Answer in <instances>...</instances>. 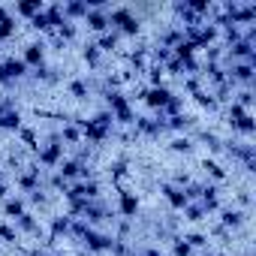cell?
Here are the masks:
<instances>
[{
	"label": "cell",
	"instance_id": "obj_39",
	"mask_svg": "<svg viewBox=\"0 0 256 256\" xmlns=\"http://www.w3.org/2000/svg\"><path fill=\"white\" fill-rule=\"evenodd\" d=\"M169 256H193V247L184 241V235H175L172 238V253Z\"/></svg>",
	"mask_w": 256,
	"mask_h": 256
},
{
	"label": "cell",
	"instance_id": "obj_14",
	"mask_svg": "<svg viewBox=\"0 0 256 256\" xmlns=\"http://www.w3.org/2000/svg\"><path fill=\"white\" fill-rule=\"evenodd\" d=\"M169 96H172V90H169L166 84H160V88H145V90L139 94V100H142L148 108H154V112H163V106L169 102Z\"/></svg>",
	"mask_w": 256,
	"mask_h": 256
},
{
	"label": "cell",
	"instance_id": "obj_2",
	"mask_svg": "<svg viewBox=\"0 0 256 256\" xmlns=\"http://www.w3.org/2000/svg\"><path fill=\"white\" fill-rule=\"evenodd\" d=\"M108 28L118 30L120 36H139L142 34V18L136 16L133 6H112L108 10Z\"/></svg>",
	"mask_w": 256,
	"mask_h": 256
},
{
	"label": "cell",
	"instance_id": "obj_28",
	"mask_svg": "<svg viewBox=\"0 0 256 256\" xmlns=\"http://www.w3.org/2000/svg\"><path fill=\"white\" fill-rule=\"evenodd\" d=\"M90 90H94V88H90V82H88V78H70V84H66V94H70L72 100H78V102H82V100H88V96H90Z\"/></svg>",
	"mask_w": 256,
	"mask_h": 256
},
{
	"label": "cell",
	"instance_id": "obj_48",
	"mask_svg": "<svg viewBox=\"0 0 256 256\" xmlns=\"http://www.w3.org/2000/svg\"><path fill=\"white\" fill-rule=\"evenodd\" d=\"M6 108H16V102L12 100H0V114H4Z\"/></svg>",
	"mask_w": 256,
	"mask_h": 256
},
{
	"label": "cell",
	"instance_id": "obj_22",
	"mask_svg": "<svg viewBox=\"0 0 256 256\" xmlns=\"http://www.w3.org/2000/svg\"><path fill=\"white\" fill-rule=\"evenodd\" d=\"M60 10H64V18L66 22H84V16H88V4L84 0H66V4H60Z\"/></svg>",
	"mask_w": 256,
	"mask_h": 256
},
{
	"label": "cell",
	"instance_id": "obj_27",
	"mask_svg": "<svg viewBox=\"0 0 256 256\" xmlns=\"http://www.w3.org/2000/svg\"><path fill=\"white\" fill-rule=\"evenodd\" d=\"M118 42H120V34H118V30H106V34H100V36L94 40V46H96L102 54L118 52Z\"/></svg>",
	"mask_w": 256,
	"mask_h": 256
},
{
	"label": "cell",
	"instance_id": "obj_35",
	"mask_svg": "<svg viewBox=\"0 0 256 256\" xmlns=\"http://www.w3.org/2000/svg\"><path fill=\"white\" fill-rule=\"evenodd\" d=\"M54 36H58V42H64V46H66V42H72V40L78 36V24H72V22H64V24L54 30Z\"/></svg>",
	"mask_w": 256,
	"mask_h": 256
},
{
	"label": "cell",
	"instance_id": "obj_26",
	"mask_svg": "<svg viewBox=\"0 0 256 256\" xmlns=\"http://www.w3.org/2000/svg\"><path fill=\"white\" fill-rule=\"evenodd\" d=\"M42 10H46V4H42V0H18V4H16V10H12V12L30 22V18H34V16H40Z\"/></svg>",
	"mask_w": 256,
	"mask_h": 256
},
{
	"label": "cell",
	"instance_id": "obj_19",
	"mask_svg": "<svg viewBox=\"0 0 256 256\" xmlns=\"http://www.w3.org/2000/svg\"><path fill=\"white\" fill-rule=\"evenodd\" d=\"M58 136H60L64 148H70V145H82V142H84V139H82V126H78L76 120H64V126L58 130Z\"/></svg>",
	"mask_w": 256,
	"mask_h": 256
},
{
	"label": "cell",
	"instance_id": "obj_29",
	"mask_svg": "<svg viewBox=\"0 0 256 256\" xmlns=\"http://www.w3.org/2000/svg\"><path fill=\"white\" fill-rule=\"evenodd\" d=\"M232 133H235V136H241V139L256 136V118H253V114H244V118L232 126Z\"/></svg>",
	"mask_w": 256,
	"mask_h": 256
},
{
	"label": "cell",
	"instance_id": "obj_51",
	"mask_svg": "<svg viewBox=\"0 0 256 256\" xmlns=\"http://www.w3.org/2000/svg\"><path fill=\"white\" fill-rule=\"evenodd\" d=\"M217 256H229V253H217Z\"/></svg>",
	"mask_w": 256,
	"mask_h": 256
},
{
	"label": "cell",
	"instance_id": "obj_46",
	"mask_svg": "<svg viewBox=\"0 0 256 256\" xmlns=\"http://www.w3.org/2000/svg\"><path fill=\"white\" fill-rule=\"evenodd\" d=\"M108 172H112V178H120V175L126 172V160H114V163L108 166Z\"/></svg>",
	"mask_w": 256,
	"mask_h": 256
},
{
	"label": "cell",
	"instance_id": "obj_24",
	"mask_svg": "<svg viewBox=\"0 0 256 256\" xmlns=\"http://www.w3.org/2000/svg\"><path fill=\"white\" fill-rule=\"evenodd\" d=\"M22 112L18 108H6L4 114H0V130H4V133H18L22 130Z\"/></svg>",
	"mask_w": 256,
	"mask_h": 256
},
{
	"label": "cell",
	"instance_id": "obj_33",
	"mask_svg": "<svg viewBox=\"0 0 256 256\" xmlns=\"http://www.w3.org/2000/svg\"><path fill=\"white\" fill-rule=\"evenodd\" d=\"M196 148V139L193 136H175L172 142H169V151L172 154H190Z\"/></svg>",
	"mask_w": 256,
	"mask_h": 256
},
{
	"label": "cell",
	"instance_id": "obj_50",
	"mask_svg": "<svg viewBox=\"0 0 256 256\" xmlns=\"http://www.w3.org/2000/svg\"><path fill=\"white\" fill-rule=\"evenodd\" d=\"M76 256H90V253H88V250H82V253H76Z\"/></svg>",
	"mask_w": 256,
	"mask_h": 256
},
{
	"label": "cell",
	"instance_id": "obj_11",
	"mask_svg": "<svg viewBox=\"0 0 256 256\" xmlns=\"http://www.w3.org/2000/svg\"><path fill=\"white\" fill-rule=\"evenodd\" d=\"M139 208H142V202H139V196L133 190H126V187L118 190V214L124 220H136L139 217Z\"/></svg>",
	"mask_w": 256,
	"mask_h": 256
},
{
	"label": "cell",
	"instance_id": "obj_15",
	"mask_svg": "<svg viewBox=\"0 0 256 256\" xmlns=\"http://www.w3.org/2000/svg\"><path fill=\"white\" fill-rule=\"evenodd\" d=\"M108 10H112V6H96V10H88V16H84L88 30H94L96 36H100V34H106V30H112V28H108Z\"/></svg>",
	"mask_w": 256,
	"mask_h": 256
},
{
	"label": "cell",
	"instance_id": "obj_30",
	"mask_svg": "<svg viewBox=\"0 0 256 256\" xmlns=\"http://www.w3.org/2000/svg\"><path fill=\"white\" fill-rule=\"evenodd\" d=\"M42 16H46V22H48L52 34H54V30H58V28L66 22V18H64V10H60V4H52V6H46V10H42Z\"/></svg>",
	"mask_w": 256,
	"mask_h": 256
},
{
	"label": "cell",
	"instance_id": "obj_47",
	"mask_svg": "<svg viewBox=\"0 0 256 256\" xmlns=\"http://www.w3.org/2000/svg\"><path fill=\"white\" fill-rule=\"evenodd\" d=\"M28 256H48V253H46V250L36 244V247H30V250H28Z\"/></svg>",
	"mask_w": 256,
	"mask_h": 256
},
{
	"label": "cell",
	"instance_id": "obj_4",
	"mask_svg": "<svg viewBox=\"0 0 256 256\" xmlns=\"http://www.w3.org/2000/svg\"><path fill=\"white\" fill-rule=\"evenodd\" d=\"M223 154H229L232 160H238L244 166L247 175L256 172V145H250V139H235V142H223Z\"/></svg>",
	"mask_w": 256,
	"mask_h": 256
},
{
	"label": "cell",
	"instance_id": "obj_34",
	"mask_svg": "<svg viewBox=\"0 0 256 256\" xmlns=\"http://www.w3.org/2000/svg\"><path fill=\"white\" fill-rule=\"evenodd\" d=\"M181 214H184L187 223H202V220H208V211H205L199 202H187V208H184Z\"/></svg>",
	"mask_w": 256,
	"mask_h": 256
},
{
	"label": "cell",
	"instance_id": "obj_43",
	"mask_svg": "<svg viewBox=\"0 0 256 256\" xmlns=\"http://www.w3.org/2000/svg\"><path fill=\"white\" fill-rule=\"evenodd\" d=\"M108 253H112V256H133L136 250H133L130 244H126V241H120V238H114V241H112V250H108Z\"/></svg>",
	"mask_w": 256,
	"mask_h": 256
},
{
	"label": "cell",
	"instance_id": "obj_44",
	"mask_svg": "<svg viewBox=\"0 0 256 256\" xmlns=\"http://www.w3.org/2000/svg\"><path fill=\"white\" fill-rule=\"evenodd\" d=\"M18 133H22V142H24V145H28L30 151H36V148H40V142H36V133L30 130V126H22Z\"/></svg>",
	"mask_w": 256,
	"mask_h": 256
},
{
	"label": "cell",
	"instance_id": "obj_6",
	"mask_svg": "<svg viewBox=\"0 0 256 256\" xmlns=\"http://www.w3.org/2000/svg\"><path fill=\"white\" fill-rule=\"evenodd\" d=\"M133 130H136V136H145V139H160V136L166 133V118H163L160 112H157L154 118H151V114H145V118H139V114H136Z\"/></svg>",
	"mask_w": 256,
	"mask_h": 256
},
{
	"label": "cell",
	"instance_id": "obj_9",
	"mask_svg": "<svg viewBox=\"0 0 256 256\" xmlns=\"http://www.w3.org/2000/svg\"><path fill=\"white\" fill-rule=\"evenodd\" d=\"M64 199H66V202H78V199L94 202V199H100V184H96V181H72V184L64 190Z\"/></svg>",
	"mask_w": 256,
	"mask_h": 256
},
{
	"label": "cell",
	"instance_id": "obj_3",
	"mask_svg": "<svg viewBox=\"0 0 256 256\" xmlns=\"http://www.w3.org/2000/svg\"><path fill=\"white\" fill-rule=\"evenodd\" d=\"M102 96H106V112L112 114L114 124H120V126H133L136 112H133V106H130V100H126L124 90H106Z\"/></svg>",
	"mask_w": 256,
	"mask_h": 256
},
{
	"label": "cell",
	"instance_id": "obj_32",
	"mask_svg": "<svg viewBox=\"0 0 256 256\" xmlns=\"http://www.w3.org/2000/svg\"><path fill=\"white\" fill-rule=\"evenodd\" d=\"M82 60H84L90 70H100V64H102V52H100L94 42H88V46L82 48Z\"/></svg>",
	"mask_w": 256,
	"mask_h": 256
},
{
	"label": "cell",
	"instance_id": "obj_23",
	"mask_svg": "<svg viewBox=\"0 0 256 256\" xmlns=\"http://www.w3.org/2000/svg\"><path fill=\"white\" fill-rule=\"evenodd\" d=\"M16 30H18V24H16V16H12V10L0 6V42L12 40V36H16Z\"/></svg>",
	"mask_w": 256,
	"mask_h": 256
},
{
	"label": "cell",
	"instance_id": "obj_36",
	"mask_svg": "<svg viewBox=\"0 0 256 256\" xmlns=\"http://www.w3.org/2000/svg\"><path fill=\"white\" fill-rule=\"evenodd\" d=\"M28 76H34V82H42V84H54V82H58V70H52V66H40V70H30Z\"/></svg>",
	"mask_w": 256,
	"mask_h": 256
},
{
	"label": "cell",
	"instance_id": "obj_8",
	"mask_svg": "<svg viewBox=\"0 0 256 256\" xmlns=\"http://www.w3.org/2000/svg\"><path fill=\"white\" fill-rule=\"evenodd\" d=\"M16 187L22 190V193H36V190H46L42 187V169L36 166V163H30L28 169H18L16 172Z\"/></svg>",
	"mask_w": 256,
	"mask_h": 256
},
{
	"label": "cell",
	"instance_id": "obj_45",
	"mask_svg": "<svg viewBox=\"0 0 256 256\" xmlns=\"http://www.w3.org/2000/svg\"><path fill=\"white\" fill-rule=\"evenodd\" d=\"M30 28H34V30H40V34H52V28H48V22H46V16H42V12L30 18Z\"/></svg>",
	"mask_w": 256,
	"mask_h": 256
},
{
	"label": "cell",
	"instance_id": "obj_40",
	"mask_svg": "<svg viewBox=\"0 0 256 256\" xmlns=\"http://www.w3.org/2000/svg\"><path fill=\"white\" fill-rule=\"evenodd\" d=\"M244 114H250V112H247V108H241V106H235V102H229V106H226V124H229V126H235Z\"/></svg>",
	"mask_w": 256,
	"mask_h": 256
},
{
	"label": "cell",
	"instance_id": "obj_16",
	"mask_svg": "<svg viewBox=\"0 0 256 256\" xmlns=\"http://www.w3.org/2000/svg\"><path fill=\"white\" fill-rule=\"evenodd\" d=\"M160 193H163V199L169 202V208H172V211H184V208H187V202H190V199L184 196V190H181V187H175L172 181H163V184H160Z\"/></svg>",
	"mask_w": 256,
	"mask_h": 256
},
{
	"label": "cell",
	"instance_id": "obj_52",
	"mask_svg": "<svg viewBox=\"0 0 256 256\" xmlns=\"http://www.w3.org/2000/svg\"><path fill=\"white\" fill-rule=\"evenodd\" d=\"M133 256H142V253H133Z\"/></svg>",
	"mask_w": 256,
	"mask_h": 256
},
{
	"label": "cell",
	"instance_id": "obj_17",
	"mask_svg": "<svg viewBox=\"0 0 256 256\" xmlns=\"http://www.w3.org/2000/svg\"><path fill=\"white\" fill-rule=\"evenodd\" d=\"M12 226H16L18 235H30V238H40V235H42V223H40V217H34L30 211H24L22 217H16Z\"/></svg>",
	"mask_w": 256,
	"mask_h": 256
},
{
	"label": "cell",
	"instance_id": "obj_31",
	"mask_svg": "<svg viewBox=\"0 0 256 256\" xmlns=\"http://www.w3.org/2000/svg\"><path fill=\"white\" fill-rule=\"evenodd\" d=\"M196 139H199L208 151H214V154H220V151H223V139H220L217 133H211V130H199V133H196Z\"/></svg>",
	"mask_w": 256,
	"mask_h": 256
},
{
	"label": "cell",
	"instance_id": "obj_12",
	"mask_svg": "<svg viewBox=\"0 0 256 256\" xmlns=\"http://www.w3.org/2000/svg\"><path fill=\"white\" fill-rule=\"evenodd\" d=\"M247 223V211L244 208H238V205H223L220 208V226L226 229V232H235V229H241Z\"/></svg>",
	"mask_w": 256,
	"mask_h": 256
},
{
	"label": "cell",
	"instance_id": "obj_7",
	"mask_svg": "<svg viewBox=\"0 0 256 256\" xmlns=\"http://www.w3.org/2000/svg\"><path fill=\"white\" fill-rule=\"evenodd\" d=\"M28 72H30V70L24 66L22 58H6V60H0V84H4V88L18 84Z\"/></svg>",
	"mask_w": 256,
	"mask_h": 256
},
{
	"label": "cell",
	"instance_id": "obj_38",
	"mask_svg": "<svg viewBox=\"0 0 256 256\" xmlns=\"http://www.w3.org/2000/svg\"><path fill=\"white\" fill-rule=\"evenodd\" d=\"M0 241H4V244H18V232L6 220H0Z\"/></svg>",
	"mask_w": 256,
	"mask_h": 256
},
{
	"label": "cell",
	"instance_id": "obj_10",
	"mask_svg": "<svg viewBox=\"0 0 256 256\" xmlns=\"http://www.w3.org/2000/svg\"><path fill=\"white\" fill-rule=\"evenodd\" d=\"M112 241H114V238H112V235H106V232H100L96 226H90V229L82 235V244H84V250H88L90 256H94V253H96V256L108 253V250H112Z\"/></svg>",
	"mask_w": 256,
	"mask_h": 256
},
{
	"label": "cell",
	"instance_id": "obj_20",
	"mask_svg": "<svg viewBox=\"0 0 256 256\" xmlns=\"http://www.w3.org/2000/svg\"><path fill=\"white\" fill-rule=\"evenodd\" d=\"M82 169H84V163H78L76 157H70V160L64 157V163H60L54 172H58V175H60L66 184H72V181H78V178H82Z\"/></svg>",
	"mask_w": 256,
	"mask_h": 256
},
{
	"label": "cell",
	"instance_id": "obj_1",
	"mask_svg": "<svg viewBox=\"0 0 256 256\" xmlns=\"http://www.w3.org/2000/svg\"><path fill=\"white\" fill-rule=\"evenodd\" d=\"M76 124L82 126V139L84 142H90V145H100V142H106L112 133H114V120H112V114L102 108V112H96L90 120H82V118H76Z\"/></svg>",
	"mask_w": 256,
	"mask_h": 256
},
{
	"label": "cell",
	"instance_id": "obj_37",
	"mask_svg": "<svg viewBox=\"0 0 256 256\" xmlns=\"http://www.w3.org/2000/svg\"><path fill=\"white\" fill-rule=\"evenodd\" d=\"M181 112H184V96L172 94V96H169V102L163 106V112H160V114H163V118H175V114H181Z\"/></svg>",
	"mask_w": 256,
	"mask_h": 256
},
{
	"label": "cell",
	"instance_id": "obj_18",
	"mask_svg": "<svg viewBox=\"0 0 256 256\" xmlns=\"http://www.w3.org/2000/svg\"><path fill=\"white\" fill-rule=\"evenodd\" d=\"M0 208H4V217H6V220H16V217H22V214L28 211V199H24V196H12V193H10L4 202H0Z\"/></svg>",
	"mask_w": 256,
	"mask_h": 256
},
{
	"label": "cell",
	"instance_id": "obj_5",
	"mask_svg": "<svg viewBox=\"0 0 256 256\" xmlns=\"http://www.w3.org/2000/svg\"><path fill=\"white\" fill-rule=\"evenodd\" d=\"M64 163V142L58 133H52L40 148H36V166H46V169H58Z\"/></svg>",
	"mask_w": 256,
	"mask_h": 256
},
{
	"label": "cell",
	"instance_id": "obj_13",
	"mask_svg": "<svg viewBox=\"0 0 256 256\" xmlns=\"http://www.w3.org/2000/svg\"><path fill=\"white\" fill-rule=\"evenodd\" d=\"M22 60H24L28 70H40V66H46V42H42V40L28 42V46L22 48Z\"/></svg>",
	"mask_w": 256,
	"mask_h": 256
},
{
	"label": "cell",
	"instance_id": "obj_25",
	"mask_svg": "<svg viewBox=\"0 0 256 256\" xmlns=\"http://www.w3.org/2000/svg\"><path fill=\"white\" fill-rule=\"evenodd\" d=\"M202 172L208 175V181H211V184H223V181L229 178V172H226L217 160H211V157H205V160H202Z\"/></svg>",
	"mask_w": 256,
	"mask_h": 256
},
{
	"label": "cell",
	"instance_id": "obj_21",
	"mask_svg": "<svg viewBox=\"0 0 256 256\" xmlns=\"http://www.w3.org/2000/svg\"><path fill=\"white\" fill-rule=\"evenodd\" d=\"M70 226H72V217L70 214H58L52 217V232H48V244H58L64 235H70Z\"/></svg>",
	"mask_w": 256,
	"mask_h": 256
},
{
	"label": "cell",
	"instance_id": "obj_49",
	"mask_svg": "<svg viewBox=\"0 0 256 256\" xmlns=\"http://www.w3.org/2000/svg\"><path fill=\"white\" fill-rule=\"evenodd\" d=\"M52 256H66V253H64V250H54V253H52Z\"/></svg>",
	"mask_w": 256,
	"mask_h": 256
},
{
	"label": "cell",
	"instance_id": "obj_42",
	"mask_svg": "<svg viewBox=\"0 0 256 256\" xmlns=\"http://www.w3.org/2000/svg\"><path fill=\"white\" fill-rule=\"evenodd\" d=\"M193 100H196L202 108H208V112H211V108H217V102H214L211 90H205V88H202V90H196V94H193Z\"/></svg>",
	"mask_w": 256,
	"mask_h": 256
},
{
	"label": "cell",
	"instance_id": "obj_41",
	"mask_svg": "<svg viewBox=\"0 0 256 256\" xmlns=\"http://www.w3.org/2000/svg\"><path fill=\"white\" fill-rule=\"evenodd\" d=\"M184 241H187L193 250H202V247H208V241H211V238H208L205 232H187V235H184Z\"/></svg>",
	"mask_w": 256,
	"mask_h": 256
}]
</instances>
